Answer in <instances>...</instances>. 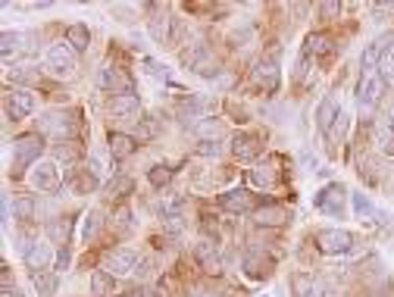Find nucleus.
<instances>
[{"label":"nucleus","instance_id":"nucleus-1","mask_svg":"<svg viewBox=\"0 0 394 297\" xmlns=\"http://www.w3.org/2000/svg\"><path fill=\"white\" fill-rule=\"evenodd\" d=\"M78 116L82 113L78 110H50L44 113L41 119H38V134H53V138H72V134L78 132Z\"/></svg>","mask_w":394,"mask_h":297},{"label":"nucleus","instance_id":"nucleus-2","mask_svg":"<svg viewBox=\"0 0 394 297\" xmlns=\"http://www.w3.org/2000/svg\"><path fill=\"white\" fill-rule=\"evenodd\" d=\"M44 153V138L38 132H29V134H19L13 141V175L29 170V166H38V157Z\"/></svg>","mask_w":394,"mask_h":297},{"label":"nucleus","instance_id":"nucleus-3","mask_svg":"<svg viewBox=\"0 0 394 297\" xmlns=\"http://www.w3.org/2000/svg\"><path fill=\"white\" fill-rule=\"evenodd\" d=\"M182 63L188 66L191 72H197V76H204V78H213L216 76V57H213V50L206 47L204 41H195V44H188L182 50Z\"/></svg>","mask_w":394,"mask_h":297},{"label":"nucleus","instance_id":"nucleus-4","mask_svg":"<svg viewBox=\"0 0 394 297\" xmlns=\"http://www.w3.org/2000/svg\"><path fill=\"white\" fill-rule=\"evenodd\" d=\"M385 94V76L379 69H366L360 76V85H357V104L360 110H372V106L382 100Z\"/></svg>","mask_w":394,"mask_h":297},{"label":"nucleus","instance_id":"nucleus-5","mask_svg":"<svg viewBox=\"0 0 394 297\" xmlns=\"http://www.w3.org/2000/svg\"><path fill=\"white\" fill-rule=\"evenodd\" d=\"M344 198H347V188L342 181H332V185H325L323 191L313 198V207H316L319 213L332 216V219H342L344 216Z\"/></svg>","mask_w":394,"mask_h":297},{"label":"nucleus","instance_id":"nucleus-6","mask_svg":"<svg viewBox=\"0 0 394 297\" xmlns=\"http://www.w3.org/2000/svg\"><path fill=\"white\" fill-rule=\"evenodd\" d=\"M76 57L78 53L72 50L69 44L59 41V44L48 47V53H44V66H48L53 76H72V72H76Z\"/></svg>","mask_w":394,"mask_h":297},{"label":"nucleus","instance_id":"nucleus-7","mask_svg":"<svg viewBox=\"0 0 394 297\" xmlns=\"http://www.w3.org/2000/svg\"><path fill=\"white\" fill-rule=\"evenodd\" d=\"M357 238H353L347 228H319L316 232V247L323 254H347L353 251Z\"/></svg>","mask_w":394,"mask_h":297},{"label":"nucleus","instance_id":"nucleus-8","mask_svg":"<svg viewBox=\"0 0 394 297\" xmlns=\"http://www.w3.org/2000/svg\"><path fill=\"white\" fill-rule=\"evenodd\" d=\"M251 82H253V88H257V91H263V94L279 91L282 72H279L276 60H257V63H253V69H251Z\"/></svg>","mask_w":394,"mask_h":297},{"label":"nucleus","instance_id":"nucleus-9","mask_svg":"<svg viewBox=\"0 0 394 297\" xmlns=\"http://www.w3.org/2000/svg\"><path fill=\"white\" fill-rule=\"evenodd\" d=\"M219 207L229 213H257V198H253L247 188H229V191L219 194Z\"/></svg>","mask_w":394,"mask_h":297},{"label":"nucleus","instance_id":"nucleus-10","mask_svg":"<svg viewBox=\"0 0 394 297\" xmlns=\"http://www.w3.org/2000/svg\"><path fill=\"white\" fill-rule=\"evenodd\" d=\"M291 288H295L297 297H338L335 288H332L329 282L313 279V275H307V272H295V275H291Z\"/></svg>","mask_w":394,"mask_h":297},{"label":"nucleus","instance_id":"nucleus-11","mask_svg":"<svg viewBox=\"0 0 394 297\" xmlns=\"http://www.w3.org/2000/svg\"><path fill=\"white\" fill-rule=\"evenodd\" d=\"M35 106H38V100H35V94H31V91H22V88L6 91V116H10L13 123H16V119L31 116V113H35Z\"/></svg>","mask_w":394,"mask_h":297},{"label":"nucleus","instance_id":"nucleus-12","mask_svg":"<svg viewBox=\"0 0 394 297\" xmlns=\"http://www.w3.org/2000/svg\"><path fill=\"white\" fill-rule=\"evenodd\" d=\"M50 260H53V251H50L48 241H31V244H25V251H22V263H25V269H29L31 275L48 272Z\"/></svg>","mask_w":394,"mask_h":297},{"label":"nucleus","instance_id":"nucleus-13","mask_svg":"<svg viewBox=\"0 0 394 297\" xmlns=\"http://www.w3.org/2000/svg\"><path fill=\"white\" fill-rule=\"evenodd\" d=\"M97 82H100V88H106V91H113V94H135L132 76L125 69H119V66H104Z\"/></svg>","mask_w":394,"mask_h":297},{"label":"nucleus","instance_id":"nucleus-14","mask_svg":"<svg viewBox=\"0 0 394 297\" xmlns=\"http://www.w3.org/2000/svg\"><path fill=\"white\" fill-rule=\"evenodd\" d=\"M104 269L116 279V275H129L138 269V256L135 251H129V247H119V251H110L104 260Z\"/></svg>","mask_w":394,"mask_h":297},{"label":"nucleus","instance_id":"nucleus-15","mask_svg":"<svg viewBox=\"0 0 394 297\" xmlns=\"http://www.w3.org/2000/svg\"><path fill=\"white\" fill-rule=\"evenodd\" d=\"M260 151H263V144H260V138L253 132H238L235 138H232V153H235V160H241V163L257 160Z\"/></svg>","mask_w":394,"mask_h":297},{"label":"nucleus","instance_id":"nucleus-16","mask_svg":"<svg viewBox=\"0 0 394 297\" xmlns=\"http://www.w3.org/2000/svg\"><path fill=\"white\" fill-rule=\"evenodd\" d=\"M31 185L38 188V191H48V194H57L59 191V172L53 163H38L35 170H31Z\"/></svg>","mask_w":394,"mask_h":297},{"label":"nucleus","instance_id":"nucleus-17","mask_svg":"<svg viewBox=\"0 0 394 297\" xmlns=\"http://www.w3.org/2000/svg\"><path fill=\"white\" fill-rule=\"evenodd\" d=\"M138 110H141V97L138 94H113L110 113L116 119H132V116H138Z\"/></svg>","mask_w":394,"mask_h":297},{"label":"nucleus","instance_id":"nucleus-18","mask_svg":"<svg viewBox=\"0 0 394 297\" xmlns=\"http://www.w3.org/2000/svg\"><path fill=\"white\" fill-rule=\"evenodd\" d=\"M195 260H197V266L204 269V272H210V275H216L219 269H223V260H219L216 244H210V241L195 244Z\"/></svg>","mask_w":394,"mask_h":297},{"label":"nucleus","instance_id":"nucleus-19","mask_svg":"<svg viewBox=\"0 0 394 297\" xmlns=\"http://www.w3.org/2000/svg\"><path fill=\"white\" fill-rule=\"evenodd\" d=\"M106 144H110V157H113V163H119V160H125V157H132L135 153V138L132 134H125V132H110V138H106Z\"/></svg>","mask_w":394,"mask_h":297},{"label":"nucleus","instance_id":"nucleus-20","mask_svg":"<svg viewBox=\"0 0 394 297\" xmlns=\"http://www.w3.org/2000/svg\"><path fill=\"white\" fill-rule=\"evenodd\" d=\"M288 219H291V213L285 210V207H276V204H266V207H260V210L253 213V222H257V226H266V228L285 226Z\"/></svg>","mask_w":394,"mask_h":297},{"label":"nucleus","instance_id":"nucleus-21","mask_svg":"<svg viewBox=\"0 0 394 297\" xmlns=\"http://www.w3.org/2000/svg\"><path fill=\"white\" fill-rule=\"evenodd\" d=\"M338 119H342V110H338L335 97H325L323 104H319V113H316V125H319V132L329 134V132H332V125H335Z\"/></svg>","mask_w":394,"mask_h":297},{"label":"nucleus","instance_id":"nucleus-22","mask_svg":"<svg viewBox=\"0 0 394 297\" xmlns=\"http://www.w3.org/2000/svg\"><path fill=\"white\" fill-rule=\"evenodd\" d=\"M376 147L385 153V157H394V119L376 123Z\"/></svg>","mask_w":394,"mask_h":297},{"label":"nucleus","instance_id":"nucleus-23","mask_svg":"<svg viewBox=\"0 0 394 297\" xmlns=\"http://www.w3.org/2000/svg\"><path fill=\"white\" fill-rule=\"evenodd\" d=\"M66 44H69L76 53H85V50H88V44H91V32H88V25H82V22L69 25V32H66Z\"/></svg>","mask_w":394,"mask_h":297},{"label":"nucleus","instance_id":"nucleus-24","mask_svg":"<svg viewBox=\"0 0 394 297\" xmlns=\"http://www.w3.org/2000/svg\"><path fill=\"white\" fill-rule=\"evenodd\" d=\"M172 22H176V19H169V16H153L150 19V38H153V41H157V44H169L172 38H176L169 32Z\"/></svg>","mask_w":394,"mask_h":297},{"label":"nucleus","instance_id":"nucleus-25","mask_svg":"<svg viewBox=\"0 0 394 297\" xmlns=\"http://www.w3.org/2000/svg\"><path fill=\"white\" fill-rule=\"evenodd\" d=\"M113 288H116V279H113L106 269H97L94 275H91V294H97V297H110L113 294Z\"/></svg>","mask_w":394,"mask_h":297},{"label":"nucleus","instance_id":"nucleus-26","mask_svg":"<svg viewBox=\"0 0 394 297\" xmlns=\"http://www.w3.org/2000/svg\"><path fill=\"white\" fill-rule=\"evenodd\" d=\"M351 198H353V213H357V219H360V222H363V219H366V222L379 219V210H376V207H372V200L366 198L363 191L351 194Z\"/></svg>","mask_w":394,"mask_h":297},{"label":"nucleus","instance_id":"nucleus-27","mask_svg":"<svg viewBox=\"0 0 394 297\" xmlns=\"http://www.w3.org/2000/svg\"><path fill=\"white\" fill-rule=\"evenodd\" d=\"M191 128L200 134V141H219V134H223V123L219 119H197Z\"/></svg>","mask_w":394,"mask_h":297},{"label":"nucleus","instance_id":"nucleus-28","mask_svg":"<svg viewBox=\"0 0 394 297\" xmlns=\"http://www.w3.org/2000/svg\"><path fill=\"white\" fill-rule=\"evenodd\" d=\"M31 285H35L38 297H53L57 294V275L53 272H38V275H31Z\"/></svg>","mask_w":394,"mask_h":297},{"label":"nucleus","instance_id":"nucleus-29","mask_svg":"<svg viewBox=\"0 0 394 297\" xmlns=\"http://www.w3.org/2000/svg\"><path fill=\"white\" fill-rule=\"evenodd\" d=\"M132 188H135V181H132L129 175H116V179H113L110 185H106V198H113V200H122L125 194L132 191Z\"/></svg>","mask_w":394,"mask_h":297},{"label":"nucleus","instance_id":"nucleus-30","mask_svg":"<svg viewBox=\"0 0 394 297\" xmlns=\"http://www.w3.org/2000/svg\"><path fill=\"white\" fill-rule=\"evenodd\" d=\"M247 179H251L253 188H272L276 185V172H272L269 166H253V170L247 172Z\"/></svg>","mask_w":394,"mask_h":297},{"label":"nucleus","instance_id":"nucleus-31","mask_svg":"<svg viewBox=\"0 0 394 297\" xmlns=\"http://www.w3.org/2000/svg\"><path fill=\"white\" fill-rule=\"evenodd\" d=\"M100 226H104V219H100L97 210H91L88 216H85V219H82V241H85V244L97 238V235H100Z\"/></svg>","mask_w":394,"mask_h":297},{"label":"nucleus","instance_id":"nucleus-32","mask_svg":"<svg viewBox=\"0 0 394 297\" xmlns=\"http://www.w3.org/2000/svg\"><path fill=\"white\" fill-rule=\"evenodd\" d=\"M332 50V38L325 35V32H316V35L307 38V53H313V57H323V53Z\"/></svg>","mask_w":394,"mask_h":297},{"label":"nucleus","instance_id":"nucleus-33","mask_svg":"<svg viewBox=\"0 0 394 297\" xmlns=\"http://www.w3.org/2000/svg\"><path fill=\"white\" fill-rule=\"evenodd\" d=\"M244 272L251 275V279H266V275H269V263H263L257 254H247L244 256Z\"/></svg>","mask_w":394,"mask_h":297},{"label":"nucleus","instance_id":"nucleus-34","mask_svg":"<svg viewBox=\"0 0 394 297\" xmlns=\"http://www.w3.org/2000/svg\"><path fill=\"white\" fill-rule=\"evenodd\" d=\"M135 123H138V138L141 141H150V138H157L160 134V119L150 116V113L148 116H141V119H135Z\"/></svg>","mask_w":394,"mask_h":297},{"label":"nucleus","instance_id":"nucleus-35","mask_svg":"<svg viewBox=\"0 0 394 297\" xmlns=\"http://www.w3.org/2000/svg\"><path fill=\"white\" fill-rule=\"evenodd\" d=\"M13 216H16V219H31V216H35V200H31L29 194H19V198L13 200Z\"/></svg>","mask_w":394,"mask_h":297},{"label":"nucleus","instance_id":"nucleus-36","mask_svg":"<svg viewBox=\"0 0 394 297\" xmlns=\"http://www.w3.org/2000/svg\"><path fill=\"white\" fill-rule=\"evenodd\" d=\"M22 41H25V35H22V32H3V57L10 60L13 53H19V50H22V47H25Z\"/></svg>","mask_w":394,"mask_h":297},{"label":"nucleus","instance_id":"nucleus-37","mask_svg":"<svg viewBox=\"0 0 394 297\" xmlns=\"http://www.w3.org/2000/svg\"><path fill=\"white\" fill-rule=\"evenodd\" d=\"M148 181L153 188H166L172 181V170H169V166H150V170H148Z\"/></svg>","mask_w":394,"mask_h":297},{"label":"nucleus","instance_id":"nucleus-38","mask_svg":"<svg viewBox=\"0 0 394 297\" xmlns=\"http://www.w3.org/2000/svg\"><path fill=\"white\" fill-rule=\"evenodd\" d=\"M50 238L57 241V244L66 247V238H69V219H63V216H59V219H53L50 222Z\"/></svg>","mask_w":394,"mask_h":297},{"label":"nucleus","instance_id":"nucleus-39","mask_svg":"<svg viewBox=\"0 0 394 297\" xmlns=\"http://www.w3.org/2000/svg\"><path fill=\"white\" fill-rule=\"evenodd\" d=\"M223 151H225V147L219 144V141H197V153H200V157H206V160L223 157Z\"/></svg>","mask_w":394,"mask_h":297},{"label":"nucleus","instance_id":"nucleus-40","mask_svg":"<svg viewBox=\"0 0 394 297\" xmlns=\"http://www.w3.org/2000/svg\"><path fill=\"white\" fill-rule=\"evenodd\" d=\"M379 72L382 76H388L391 82H394V44L385 47V53H382V63H379Z\"/></svg>","mask_w":394,"mask_h":297},{"label":"nucleus","instance_id":"nucleus-41","mask_svg":"<svg viewBox=\"0 0 394 297\" xmlns=\"http://www.w3.org/2000/svg\"><path fill=\"white\" fill-rule=\"evenodd\" d=\"M57 160H59L63 166H72V163H76V160H78V151L72 147V141H69V144L59 147V151H57Z\"/></svg>","mask_w":394,"mask_h":297},{"label":"nucleus","instance_id":"nucleus-42","mask_svg":"<svg viewBox=\"0 0 394 297\" xmlns=\"http://www.w3.org/2000/svg\"><path fill=\"white\" fill-rule=\"evenodd\" d=\"M144 63V69H148V76H153V78H160V82H166V66H160L157 60H150V57H144L141 60Z\"/></svg>","mask_w":394,"mask_h":297},{"label":"nucleus","instance_id":"nucleus-43","mask_svg":"<svg viewBox=\"0 0 394 297\" xmlns=\"http://www.w3.org/2000/svg\"><path fill=\"white\" fill-rule=\"evenodd\" d=\"M344 132H347V116H342V119H338V123L332 125V132L325 134V138H329V144L335 147V141H342V134H344Z\"/></svg>","mask_w":394,"mask_h":297},{"label":"nucleus","instance_id":"nucleus-44","mask_svg":"<svg viewBox=\"0 0 394 297\" xmlns=\"http://www.w3.org/2000/svg\"><path fill=\"white\" fill-rule=\"evenodd\" d=\"M116 228H122V232H129L132 228V210L129 207H119L116 210Z\"/></svg>","mask_w":394,"mask_h":297},{"label":"nucleus","instance_id":"nucleus-45","mask_svg":"<svg viewBox=\"0 0 394 297\" xmlns=\"http://www.w3.org/2000/svg\"><path fill=\"white\" fill-rule=\"evenodd\" d=\"M370 297H394V282H382L379 288H372Z\"/></svg>","mask_w":394,"mask_h":297},{"label":"nucleus","instance_id":"nucleus-46","mask_svg":"<svg viewBox=\"0 0 394 297\" xmlns=\"http://www.w3.org/2000/svg\"><path fill=\"white\" fill-rule=\"evenodd\" d=\"M342 13V4H319V16L323 19H332V16H338Z\"/></svg>","mask_w":394,"mask_h":297},{"label":"nucleus","instance_id":"nucleus-47","mask_svg":"<svg viewBox=\"0 0 394 297\" xmlns=\"http://www.w3.org/2000/svg\"><path fill=\"white\" fill-rule=\"evenodd\" d=\"M122 297H160V291H150V288H132V291H125Z\"/></svg>","mask_w":394,"mask_h":297},{"label":"nucleus","instance_id":"nucleus-48","mask_svg":"<svg viewBox=\"0 0 394 297\" xmlns=\"http://www.w3.org/2000/svg\"><path fill=\"white\" fill-rule=\"evenodd\" d=\"M66 266H69V251H66V247H63V251L57 254V269H59V272H63Z\"/></svg>","mask_w":394,"mask_h":297},{"label":"nucleus","instance_id":"nucleus-49","mask_svg":"<svg viewBox=\"0 0 394 297\" xmlns=\"http://www.w3.org/2000/svg\"><path fill=\"white\" fill-rule=\"evenodd\" d=\"M185 297H219V294H213V291H206V288H191Z\"/></svg>","mask_w":394,"mask_h":297},{"label":"nucleus","instance_id":"nucleus-50","mask_svg":"<svg viewBox=\"0 0 394 297\" xmlns=\"http://www.w3.org/2000/svg\"><path fill=\"white\" fill-rule=\"evenodd\" d=\"M10 219H16V216L10 213V198H3V226H10Z\"/></svg>","mask_w":394,"mask_h":297},{"label":"nucleus","instance_id":"nucleus-51","mask_svg":"<svg viewBox=\"0 0 394 297\" xmlns=\"http://www.w3.org/2000/svg\"><path fill=\"white\" fill-rule=\"evenodd\" d=\"M263 297H266V294H263Z\"/></svg>","mask_w":394,"mask_h":297}]
</instances>
